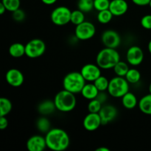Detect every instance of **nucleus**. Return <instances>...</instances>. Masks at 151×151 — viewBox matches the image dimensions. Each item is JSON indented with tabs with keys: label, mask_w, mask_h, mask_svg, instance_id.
<instances>
[{
	"label": "nucleus",
	"mask_w": 151,
	"mask_h": 151,
	"mask_svg": "<svg viewBox=\"0 0 151 151\" xmlns=\"http://www.w3.org/2000/svg\"><path fill=\"white\" fill-rule=\"evenodd\" d=\"M45 138L47 147L53 151H63L70 145L69 134L61 128H51L46 134Z\"/></svg>",
	"instance_id": "1"
},
{
	"label": "nucleus",
	"mask_w": 151,
	"mask_h": 151,
	"mask_svg": "<svg viewBox=\"0 0 151 151\" xmlns=\"http://www.w3.org/2000/svg\"><path fill=\"white\" fill-rule=\"evenodd\" d=\"M120 60V55L116 49L105 47L96 57V63L102 69H111Z\"/></svg>",
	"instance_id": "2"
},
{
	"label": "nucleus",
	"mask_w": 151,
	"mask_h": 151,
	"mask_svg": "<svg viewBox=\"0 0 151 151\" xmlns=\"http://www.w3.org/2000/svg\"><path fill=\"white\" fill-rule=\"evenodd\" d=\"M54 103L58 111L63 113H67L75 109L77 99L75 94L66 89H63L58 92L55 96Z\"/></svg>",
	"instance_id": "3"
},
{
	"label": "nucleus",
	"mask_w": 151,
	"mask_h": 151,
	"mask_svg": "<svg viewBox=\"0 0 151 151\" xmlns=\"http://www.w3.org/2000/svg\"><path fill=\"white\" fill-rule=\"evenodd\" d=\"M86 81L81 72H71L66 74L63 80V89L75 94H81Z\"/></svg>",
	"instance_id": "4"
},
{
	"label": "nucleus",
	"mask_w": 151,
	"mask_h": 151,
	"mask_svg": "<svg viewBox=\"0 0 151 151\" xmlns=\"http://www.w3.org/2000/svg\"><path fill=\"white\" fill-rule=\"evenodd\" d=\"M125 78L116 76L109 81L108 93L114 98H122L126 93L129 91L130 86Z\"/></svg>",
	"instance_id": "5"
},
{
	"label": "nucleus",
	"mask_w": 151,
	"mask_h": 151,
	"mask_svg": "<svg viewBox=\"0 0 151 151\" xmlns=\"http://www.w3.org/2000/svg\"><path fill=\"white\" fill-rule=\"evenodd\" d=\"M46 51V44L40 38H33L25 44V55L29 58L41 57Z\"/></svg>",
	"instance_id": "6"
},
{
	"label": "nucleus",
	"mask_w": 151,
	"mask_h": 151,
	"mask_svg": "<svg viewBox=\"0 0 151 151\" xmlns=\"http://www.w3.org/2000/svg\"><path fill=\"white\" fill-rule=\"evenodd\" d=\"M72 11L65 6H59L52 11L50 19L52 22L57 26H64L71 22Z\"/></svg>",
	"instance_id": "7"
},
{
	"label": "nucleus",
	"mask_w": 151,
	"mask_h": 151,
	"mask_svg": "<svg viewBox=\"0 0 151 151\" xmlns=\"http://www.w3.org/2000/svg\"><path fill=\"white\" fill-rule=\"evenodd\" d=\"M96 27L91 22L85 21L83 23L77 25L75 29V35L77 39L80 41H88L94 36Z\"/></svg>",
	"instance_id": "8"
},
{
	"label": "nucleus",
	"mask_w": 151,
	"mask_h": 151,
	"mask_svg": "<svg viewBox=\"0 0 151 151\" xmlns=\"http://www.w3.org/2000/svg\"><path fill=\"white\" fill-rule=\"evenodd\" d=\"M101 41L105 47L116 49L121 44V37L116 31L107 29L102 33Z\"/></svg>",
	"instance_id": "9"
},
{
	"label": "nucleus",
	"mask_w": 151,
	"mask_h": 151,
	"mask_svg": "<svg viewBox=\"0 0 151 151\" xmlns=\"http://www.w3.org/2000/svg\"><path fill=\"white\" fill-rule=\"evenodd\" d=\"M126 60L130 65L139 66L144 60V52L139 46H131L126 52Z\"/></svg>",
	"instance_id": "10"
},
{
	"label": "nucleus",
	"mask_w": 151,
	"mask_h": 151,
	"mask_svg": "<svg viewBox=\"0 0 151 151\" xmlns=\"http://www.w3.org/2000/svg\"><path fill=\"white\" fill-rule=\"evenodd\" d=\"M81 73L87 82L93 83L101 75V68L97 64L87 63L81 68Z\"/></svg>",
	"instance_id": "11"
},
{
	"label": "nucleus",
	"mask_w": 151,
	"mask_h": 151,
	"mask_svg": "<svg viewBox=\"0 0 151 151\" xmlns=\"http://www.w3.org/2000/svg\"><path fill=\"white\" fill-rule=\"evenodd\" d=\"M103 125H107L114 120L118 115V111L115 106L110 104L103 105L99 112Z\"/></svg>",
	"instance_id": "12"
},
{
	"label": "nucleus",
	"mask_w": 151,
	"mask_h": 151,
	"mask_svg": "<svg viewBox=\"0 0 151 151\" xmlns=\"http://www.w3.org/2000/svg\"><path fill=\"white\" fill-rule=\"evenodd\" d=\"M5 79L9 85L15 88H18L24 83V77L20 70L13 68L6 72Z\"/></svg>",
	"instance_id": "13"
},
{
	"label": "nucleus",
	"mask_w": 151,
	"mask_h": 151,
	"mask_svg": "<svg viewBox=\"0 0 151 151\" xmlns=\"http://www.w3.org/2000/svg\"><path fill=\"white\" fill-rule=\"evenodd\" d=\"M102 124L99 113H88L83 121V128L88 131H94L98 129Z\"/></svg>",
	"instance_id": "14"
},
{
	"label": "nucleus",
	"mask_w": 151,
	"mask_h": 151,
	"mask_svg": "<svg viewBox=\"0 0 151 151\" xmlns=\"http://www.w3.org/2000/svg\"><path fill=\"white\" fill-rule=\"evenodd\" d=\"M27 149L29 151H43L47 146L45 137L41 135H34L28 139L26 144Z\"/></svg>",
	"instance_id": "15"
},
{
	"label": "nucleus",
	"mask_w": 151,
	"mask_h": 151,
	"mask_svg": "<svg viewBox=\"0 0 151 151\" xmlns=\"http://www.w3.org/2000/svg\"><path fill=\"white\" fill-rule=\"evenodd\" d=\"M109 10L114 16H121L127 13L128 4L125 0H112L110 2Z\"/></svg>",
	"instance_id": "16"
},
{
	"label": "nucleus",
	"mask_w": 151,
	"mask_h": 151,
	"mask_svg": "<svg viewBox=\"0 0 151 151\" xmlns=\"http://www.w3.org/2000/svg\"><path fill=\"white\" fill-rule=\"evenodd\" d=\"M99 90L94 84V83L88 82V83H86L83 88L81 94L86 100H91L95 99L99 93Z\"/></svg>",
	"instance_id": "17"
},
{
	"label": "nucleus",
	"mask_w": 151,
	"mask_h": 151,
	"mask_svg": "<svg viewBox=\"0 0 151 151\" xmlns=\"http://www.w3.org/2000/svg\"><path fill=\"white\" fill-rule=\"evenodd\" d=\"M56 106L54 103V100H44L41 103H39L38 106V111L40 114L43 115V116H47L51 114L54 113L55 111Z\"/></svg>",
	"instance_id": "18"
},
{
	"label": "nucleus",
	"mask_w": 151,
	"mask_h": 151,
	"mask_svg": "<svg viewBox=\"0 0 151 151\" xmlns=\"http://www.w3.org/2000/svg\"><path fill=\"white\" fill-rule=\"evenodd\" d=\"M122 104L123 107H125L126 109H134V108L138 106L139 101L137 100V97L134 93L130 92V91L128 93L125 94L122 97Z\"/></svg>",
	"instance_id": "19"
},
{
	"label": "nucleus",
	"mask_w": 151,
	"mask_h": 151,
	"mask_svg": "<svg viewBox=\"0 0 151 151\" xmlns=\"http://www.w3.org/2000/svg\"><path fill=\"white\" fill-rule=\"evenodd\" d=\"M8 52L11 57L14 58H19L25 55V45L22 43H13L10 46Z\"/></svg>",
	"instance_id": "20"
},
{
	"label": "nucleus",
	"mask_w": 151,
	"mask_h": 151,
	"mask_svg": "<svg viewBox=\"0 0 151 151\" xmlns=\"http://www.w3.org/2000/svg\"><path fill=\"white\" fill-rule=\"evenodd\" d=\"M138 107L143 114L151 115V94H146L139 100Z\"/></svg>",
	"instance_id": "21"
},
{
	"label": "nucleus",
	"mask_w": 151,
	"mask_h": 151,
	"mask_svg": "<svg viewBox=\"0 0 151 151\" xmlns=\"http://www.w3.org/2000/svg\"><path fill=\"white\" fill-rule=\"evenodd\" d=\"M36 127L38 131L44 134H47L51 129V123L48 118L42 116L38 118L36 121Z\"/></svg>",
	"instance_id": "22"
},
{
	"label": "nucleus",
	"mask_w": 151,
	"mask_h": 151,
	"mask_svg": "<svg viewBox=\"0 0 151 151\" xmlns=\"http://www.w3.org/2000/svg\"><path fill=\"white\" fill-rule=\"evenodd\" d=\"M129 63L128 62L122 61V60H119L117 63L114 66V67L113 68L114 72L116 76H119V77H123L125 78V75H126L127 72L129 70V66H128Z\"/></svg>",
	"instance_id": "23"
},
{
	"label": "nucleus",
	"mask_w": 151,
	"mask_h": 151,
	"mask_svg": "<svg viewBox=\"0 0 151 151\" xmlns=\"http://www.w3.org/2000/svg\"><path fill=\"white\" fill-rule=\"evenodd\" d=\"M13 104L12 102L6 97L0 98V116H7L12 111Z\"/></svg>",
	"instance_id": "24"
},
{
	"label": "nucleus",
	"mask_w": 151,
	"mask_h": 151,
	"mask_svg": "<svg viewBox=\"0 0 151 151\" xmlns=\"http://www.w3.org/2000/svg\"><path fill=\"white\" fill-rule=\"evenodd\" d=\"M113 17L114 15L112 14L111 12L110 11L109 9H107V10L99 11L97 13V19L99 23L106 24H109V22H111Z\"/></svg>",
	"instance_id": "25"
},
{
	"label": "nucleus",
	"mask_w": 151,
	"mask_h": 151,
	"mask_svg": "<svg viewBox=\"0 0 151 151\" xmlns=\"http://www.w3.org/2000/svg\"><path fill=\"white\" fill-rule=\"evenodd\" d=\"M125 78L129 83L136 84L141 80V73L137 69H129Z\"/></svg>",
	"instance_id": "26"
},
{
	"label": "nucleus",
	"mask_w": 151,
	"mask_h": 151,
	"mask_svg": "<svg viewBox=\"0 0 151 151\" xmlns=\"http://www.w3.org/2000/svg\"><path fill=\"white\" fill-rule=\"evenodd\" d=\"M77 5L78 9L85 13H89L94 9V0H78Z\"/></svg>",
	"instance_id": "27"
},
{
	"label": "nucleus",
	"mask_w": 151,
	"mask_h": 151,
	"mask_svg": "<svg viewBox=\"0 0 151 151\" xmlns=\"http://www.w3.org/2000/svg\"><path fill=\"white\" fill-rule=\"evenodd\" d=\"M85 13L81 11V10L78 9L72 11V15H71V23L75 25H78L80 24L85 22Z\"/></svg>",
	"instance_id": "28"
},
{
	"label": "nucleus",
	"mask_w": 151,
	"mask_h": 151,
	"mask_svg": "<svg viewBox=\"0 0 151 151\" xmlns=\"http://www.w3.org/2000/svg\"><path fill=\"white\" fill-rule=\"evenodd\" d=\"M94 84L100 91H107L109 85V81L106 77L100 75L97 79L94 81Z\"/></svg>",
	"instance_id": "29"
},
{
	"label": "nucleus",
	"mask_w": 151,
	"mask_h": 151,
	"mask_svg": "<svg viewBox=\"0 0 151 151\" xmlns=\"http://www.w3.org/2000/svg\"><path fill=\"white\" fill-rule=\"evenodd\" d=\"M1 2L5 6L7 11L11 12V13L20 8V0H1Z\"/></svg>",
	"instance_id": "30"
},
{
	"label": "nucleus",
	"mask_w": 151,
	"mask_h": 151,
	"mask_svg": "<svg viewBox=\"0 0 151 151\" xmlns=\"http://www.w3.org/2000/svg\"><path fill=\"white\" fill-rule=\"evenodd\" d=\"M103 106V105L97 99L95 98L89 100L87 108H88V112L90 113H99Z\"/></svg>",
	"instance_id": "31"
},
{
	"label": "nucleus",
	"mask_w": 151,
	"mask_h": 151,
	"mask_svg": "<svg viewBox=\"0 0 151 151\" xmlns=\"http://www.w3.org/2000/svg\"><path fill=\"white\" fill-rule=\"evenodd\" d=\"M110 0H94V7L97 11L107 10L109 9Z\"/></svg>",
	"instance_id": "32"
},
{
	"label": "nucleus",
	"mask_w": 151,
	"mask_h": 151,
	"mask_svg": "<svg viewBox=\"0 0 151 151\" xmlns=\"http://www.w3.org/2000/svg\"><path fill=\"white\" fill-rule=\"evenodd\" d=\"M12 17H13V20L16 21V22H22L25 19L26 14L22 9L19 8L18 10H15L12 13Z\"/></svg>",
	"instance_id": "33"
},
{
	"label": "nucleus",
	"mask_w": 151,
	"mask_h": 151,
	"mask_svg": "<svg viewBox=\"0 0 151 151\" xmlns=\"http://www.w3.org/2000/svg\"><path fill=\"white\" fill-rule=\"evenodd\" d=\"M142 27L145 29H151V15L147 14L141 19Z\"/></svg>",
	"instance_id": "34"
},
{
	"label": "nucleus",
	"mask_w": 151,
	"mask_h": 151,
	"mask_svg": "<svg viewBox=\"0 0 151 151\" xmlns=\"http://www.w3.org/2000/svg\"><path fill=\"white\" fill-rule=\"evenodd\" d=\"M109 95V94L108 93V91H107V93H106V91H99V93H98V94H97L96 99H97V100H98L99 101L102 103V104L104 105L105 103H106V101L108 100Z\"/></svg>",
	"instance_id": "35"
},
{
	"label": "nucleus",
	"mask_w": 151,
	"mask_h": 151,
	"mask_svg": "<svg viewBox=\"0 0 151 151\" xmlns=\"http://www.w3.org/2000/svg\"><path fill=\"white\" fill-rule=\"evenodd\" d=\"M8 126V120L6 116H0V129L4 130Z\"/></svg>",
	"instance_id": "36"
},
{
	"label": "nucleus",
	"mask_w": 151,
	"mask_h": 151,
	"mask_svg": "<svg viewBox=\"0 0 151 151\" xmlns=\"http://www.w3.org/2000/svg\"><path fill=\"white\" fill-rule=\"evenodd\" d=\"M131 1H132V2L134 3V4H135L136 5L143 7V6L149 5L150 0H131Z\"/></svg>",
	"instance_id": "37"
},
{
	"label": "nucleus",
	"mask_w": 151,
	"mask_h": 151,
	"mask_svg": "<svg viewBox=\"0 0 151 151\" xmlns=\"http://www.w3.org/2000/svg\"><path fill=\"white\" fill-rule=\"evenodd\" d=\"M57 1L58 0H41V1H42L44 4H47V5H52V4H55Z\"/></svg>",
	"instance_id": "38"
},
{
	"label": "nucleus",
	"mask_w": 151,
	"mask_h": 151,
	"mask_svg": "<svg viewBox=\"0 0 151 151\" xmlns=\"http://www.w3.org/2000/svg\"><path fill=\"white\" fill-rule=\"evenodd\" d=\"M6 11H7V9H6L5 6L1 2L0 3V14L3 15Z\"/></svg>",
	"instance_id": "39"
},
{
	"label": "nucleus",
	"mask_w": 151,
	"mask_h": 151,
	"mask_svg": "<svg viewBox=\"0 0 151 151\" xmlns=\"http://www.w3.org/2000/svg\"><path fill=\"white\" fill-rule=\"evenodd\" d=\"M95 151H110V150H109L108 147H98V148H97L95 150Z\"/></svg>",
	"instance_id": "40"
},
{
	"label": "nucleus",
	"mask_w": 151,
	"mask_h": 151,
	"mask_svg": "<svg viewBox=\"0 0 151 151\" xmlns=\"http://www.w3.org/2000/svg\"><path fill=\"white\" fill-rule=\"evenodd\" d=\"M147 48H148V51H149V52L150 53V55H151V40L150 41H149V43H148V45H147Z\"/></svg>",
	"instance_id": "41"
},
{
	"label": "nucleus",
	"mask_w": 151,
	"mask_h": 151,
	"mask_svg": "<svg viewBox=\"0 0 151 151\" xmlns=\"http://www.w3.org/2000/svg\"><path fill=\"white\" fill-rule=\"evenodd\" d=\"M148 90H149V93H150V94H151V83H150V85H149Z\"/></svg>",
	"instance_id": "42"
},
{
	"label": "nucleus",
	"mask_w": 151,
	"mask_h": 151,
	"mask_svg": "<svg viewBox=\"0 0 151 151\" xmlns=\"http://www.w3.org/2000/svg\"><path fill=\"white\" fill-rule=\"evenodd\" d=\"M149 6H150V7L151 8V0H150V4H149Z\"/></svg>",
	"instance_id": "43"
}]
</instances>
